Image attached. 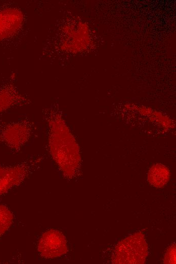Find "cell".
<instances>
[{
    "label": "cell",
    "mask_w": 176,
    "mask_h": 264,
    "mask_svg": "<svg viewBox=\"0 0 176 264\" xmlns=\"http://www.w3.org/2000/svg\"><path fill=\"white\" fill-rule=\"evenodd\" d=\"M48 151L64 176L72 178L80 164L79 147L55 104L43 110Z\"/></svg>",
    "instance_id": "cell-1"
},
{
    "label": "cell",
    "mask_w": 176,
    "mask_h": 264,
    "mask_svg": "<svg viewBox=\"0 0 176 264\" xmlns=\"http://www.w3.org/2000/svg\"><path fill=\"white\" fill-rule=\"evenodd\" d=\"M148 253V245L145 235L141 232H138L127 237L117 244L112 256V262L144 263Z\"/></svg>",
    "instance_id": "cell-2"
},
{
    "label": "cell",
    "mask_w": 176,
    "mask_h": 264,
    "mask_svg": "<svg viewBox=\"0 0 176 264\" xmlns=\"http://www.w3.org/2000/svg\"><path fill=\"white\" fill-rule=\"evenodd\" d=\"M36 127L27 118L0 124V143L14 151H20L33 136Z\"/></svg>",
    "instance_id": "cell-3"
},
{
    "label": "cell",
    "mask_w": 176,
    "mask_h": 264,
    "mask_svg": "<svg viewBox=\"0 0 176 264\" xmlns=\"http://www.w3.org/2000/svg\"><path fill=\"white\" fill-rule=\"evenodd\" d=\"M38 160L24 161L11 167L0 166V196L20 185L35 168Z\"/></svg>",
    "instance_id": "cell-4"
},
{
    "label": "cell",
    "mask_w": 176,
    "mask_h": 264,
    "mask_svg": "<svg viewBox=\"0 0 176 264\" xmlns=\"http://www.w3.org/2000/svg\"><path fill=\"white\" fill-rule=\"evenodd\" d=\"M39 255L47 259H53L65 254L68 251L66 237L60 231L50 229L40 236L37 243Z\"/></svg>",
    "instance_id": "cell-5"
},
{
    "label": "cell",
    "mask_w": 176,
    "mask_h": 264,
    "mask_svg": "<svg viewBox=\"0 0 176 264\" xmlns=\"http://www.w3.org/2000/svg\"><path fill=\"white\" fill-rule=\"evenodd\" d=\"M24 20L22 12L15 8L0 10V42L16 34Z\"/></svg>",
    "instance_id": "cell-6"
},
{
    "label": "cell",
    "mask_w": 176,
    "mask_h": 264,
    "mask_svg": "<svg viewBox=\"0 0 176 264\" xmlns=\"http://www.w3.org/2000/svg\"><path fill=\"white\" fill-rule=\"evenodd\" d=\"M30 103L29 99L19 91L13 82H7L0 87V113Z\"/></svg>",
    "instance_id": "cell-7"
},
{
    "label": "cell",
    "mask_w": 176,
    "mask_h": 264,
    "mask_svg": "<svg viewBox=\"0 0 176 264\" xmlns=\"http://www.w3.org/2000/svg\"><path fill=\"white\" fill-rule=\"evenodd\" d=\"M169 177L170 172L167 168L161 164H156L150 169L148 180L155 187L161 188L167 184Z\"/></svg>",
    "instance_id": "cell-8"
},
{
    "label": "cell",
    "mask_w": 176,
    "mask_h": 264,
    "mask_svg": "<svg viewBox=\"0 0 176 264\" xmlns=\"http://www.w3.org/2000/svg\"><path fill=\"white\" fill-rule=\"evenodd\" d=\"M14 216L6 206L0 205V237L5 234L11 226Z\"/></svg>",
    "instance_id": "cell-9"
},
{
    "label": "cell",
    "mask_w": 176,
    "mask_h": 264,
    "mask_svg": "<svg viewBox=\"0 0 176 264\" xmlns=\"http://www.w3.org/2000/svg\"><path fill=\"white\" fill-rule=\"evenodd\" d=\"M175 244H173L167 250L163 262L164 263H175Z\"/></svg>",
    "instance_id": "cell-10"
}]
</instances>
